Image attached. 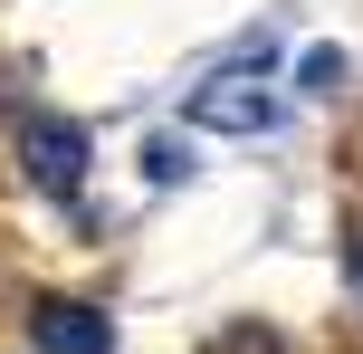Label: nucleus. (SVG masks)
I'll return each instance as SVG.
<instances>
[{
	"label": "nucleus",
	"instance_id": "nucleus-1",
	"mask_svg": "<svg viewBox=\"0 0 363 354\" xmlns=\"http://www.w3.org/2000/svg\"><path fill=\"white\" fill-rule=\"evenodd\" d=\"M10 144H19V172H29L48 201H86V163H96V144H86V125H77V115L19 106V115H10Z\"/></svg>",
	"mask_w": 363,
	"mask_h": 354
},
{
	"label": "nucleus",
	"instance_id": "nucleus-2",
	"mask_svg": "<svg viewBox=\"0 0 363 354\" xmlns=\"http://www.w3.org/2000/svg\"><path fill=\"white\" fill-rule=\"evenodd\" d=\"M258 67H268V48H249L239 67L201 77V96H191V125H220V134H268V125H277V96L258 87Z\"/></svg>",
	"mask_w": 363,
	"mask_h": 354
},
{
	"label": "nucleus",
	"instance_id": "nucleus-3",
	"mask_svg": "<svg viewBox=\"0 0 363 354\" xmlns=\"http://www.w3.org/2000/svg\"><path fill=\"white\" fill-rule=\"evenodd\" d=\"M38 354H115V316L86 297H38Z\"/></svg>",
	"mask_w": 363,
	"mask_h": 354
},
{
	"label": "nucleus",
	"instance_id": "nucleus-4",
	"mask_svg": "<svg viewBox=\"0 0 363 354\" xmlns=\"http://www.w3.org/2000/svg\"><path fill=\"white\" fill-rule=\"evenodd\" d=\"M296 87H315V96L345 87V48H306V57H296Z\"/></svg>",
	"mask_w": 363,
	"mask_h": 354
},
{
	"label": "nucleus",
	"instance_id": "nucleus-5",
	"mask_svg": "<svg viewBox=\"0 0 363 354\" xmlns=\"http://www.w3.org/2000/svg\"><path fill=\"white\" fill-rule=\"evenodd\" d=\"M144 172H153V182H182V172H191V163H182V144H163V134H153V153H144Z\"/></svg>",
	"mask_w": 363,
	"mask_h": 354
},
{
	"label": "nucleus",
	"instance_id": "nucleus-6",
	"mask_svg": "<svg viewBox=\"0 0 363 354\" xmlns=\"http://www.w3.org/2000/svg\"><path fill=\"white\" fill-rule=\"evenodd\" d=\"M354 287H363V249H354Z\"/></svg>",
	"mask_w": 363,
	"mask_h": 354
}]
</instances>
